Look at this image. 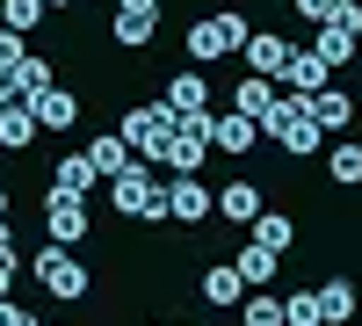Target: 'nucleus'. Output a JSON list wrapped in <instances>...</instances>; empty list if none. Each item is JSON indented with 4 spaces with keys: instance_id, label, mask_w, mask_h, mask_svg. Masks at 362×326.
Masks as SVG:
<instances>
[{
    "instance_id": "9b49d317",
    "label": "nucleus",
    "mask_w": 362,
    "mask_h": 326,
    "mask_svg": "<svg viewBox=\"0 0 362 326\" xmlns=\"http://www.w3.org/2000/svg\"><path fill=\"white\" fill-rule=\"evenodd\" d=\"M210 211H218L225 225H254V218H261V189H254V182H225L218 196H210Z\"/></svg>"
},
{
    "instance_id": "473e14b6",
    "label": "nucleus",
    "mask_w": 362,
    "mask_h": 326,
    "mask_svg": "<svg viewBox=\"0 0 362 326\" xmlns=\"http://www.w3.org/2000/svg\"><path fill=\"white\" fill-rule=\"evenodd\" d=\"M0 326H37V319H29L22 305H8V298H0Z\"/></svg>"
},
{
    "instance_id": "f257e3e1",
    "label": "nucleus",
    "mask_w": 362,
    "mask_h": 326,
    "mask_svg": "<svg viewBox=\"0 0 362 326\" xmlns=\"http://www.w3.org/2000/svg\"><path fill=\"white\" fill-rule=\"evenodd\" d=\"M261 138H276L290 160L319 153V138H326V131L312 124V95H290V87H283V95L268 102V116H261Z\"/></svg>"
},
{
    "instance_id": "20e7f679",
    "label": "nucleus",
    "mask_w": 362,
    "mask_h": 326,
    "mask_svg": "<svg viewBox=\"0 0 362 326\" xmlns=\"http://www.w3.org/2000/svg\"><path fill=\"white\" fill-rule=\"evenodd\" d=\"M247 37H254V29H247V15H239V8H232V15H210V22L189 29V58H203V66H210V58H232Z\"/></svg>"
},
{
    "instance_id": "a878e982",
    "label": "nucleus",
    "mask_w": 362,
    "mask_h": 326,
    "mask_svg": "<svg viewBox=\"0 0 362 326\" xmlns=\"http://www.w3.org/2000/svg\"><path fill=\"white\" fill-rule=\"evenodd\" d=\"M319 319H326V326L355 319V283H326V290H319Z\"/></svg>"
},
{
    "instance_id": "b1692460",
    "label": "nucleus",
    "mask_w": 362,
    "mask_h": 326,
    "mask_svg": "<svg viewBox=\"0 0 362 326\" xmlns=\"http://www.w3.org/2000/svg\"><path fill=\"white\" fill-rule=\"evenodd\" d=\"M51 8L44 0H0V29H15V37H29V29H37Z\"/></svg>"
},
{
    "instance_id": "393cba45",
    "label": "nucleus",
    "mask_w": 362,
    "mask_h": 326,
    "mask_svg": "<svg viewBox=\"0 0 362 326\" xmlns=\"http://www.w3.org/2000/svg\"><path fill=\"white\" fill-rule=\"evenodd\" d=\"M153 22L160 15H138V8H116V44L138 51V44H153Z\"/></svg>"
},
{
    "instance_id": "c9c22d12",
    "label": "nucleus",
    "mask_w": 362,
    "mask_h": 326,
    "mask_svg": "<svg viewBox=\"0 0 362 326\" xmlns=\"http://www.w3.org/2000/svg\"><path fill=\"white\" fill-rule=\"evenodd\" d=\"M0 218H8V189H0Z\"/></svg>"
},
{
    "instance_id": "39448f33",
    "label": "nucleus",
    "mask_w": 362,
    "mask_h": 326,
    "mask_svg": "<svg viewBox=\"0 0 362 326\" xmlns=\"http://www.w3.org/2000/svg\"><path fill=\"white\" fill-rule=\"evenodd\" d=\"M109 189H116V211L124 218H167V182H153L145 167H124Z\"/></svg>"
},
{
    "instance_id": "1a4fd4ad",
    "label": "nucleus",
    "mask_w": 362,
    "mask_h": 326,
    "mask_svg": "<svg viewBox=\"0 0 362 326\" xmlns=\"http://www.w3.org/2000/svg\"><path fill=\"white\" fill-rule=\"evenodd\" d=\"M239 51H247V66H254L261 80H283V66H290V37H276V29H254Z\"/></svg>"
},
{
    "instance_id": "f3484780",
    "label": "nucleus",
    "mask_w": 362,
    "mask_h": 326,
    "mask_svg": "<svg viewBox=\"0 0 362 326\" xmlns=\"http://www.w3.org/2000/svg\"><path fill=\"white\" fill-rule=\"evenodd\" d=\"M312 124H319V131H348V124H355V95L319 87V95H312Z\"/></svg>"
},
{
    "instance_id": "bb28decb",
    "label": "nucleus",
    "mask_w": 362,
    "mask_h": 326,
    "mask_svg": "<svg viewBox=\"0 0 362 326\" xmlns=\"http://www.w3.org/2000/svg\"><path fill=\"white\" fill-rule=\"evenodd\" d=\"M254 240H261V247H276V254H290L297 232H290V218H283V211H261V218H254Z\"/></svg>"
},
{
    "instance_id": "412c9836",
    "label": "nucleus",
    "mask_w": 362,
    "mask_h": 326,
    "mask_svg": "<svg viewBox=\"0 0 362 326\" xmlns=\"http://www.w3.org/2000/svg\"><path fill=\"white\" fill-rule=\"evenodd\" d=\"M44 87H51V58H37V51H29L22 66L8 73V95H15V102H29V95H44Z\"/></svg>"
},
{
    "instance_id": "cd10ccee",
    "label": "nucleus",
    "mask_w": 362,
    "mask_h": 326,
    "mask_svg": "<svg viewBox=\"0 0 362 326\" xmlns=\"http://www.w3.org/2000/svg\"><path fill=\"white\" fill-rule=\"evenodd\" d=\"M283 326H326L319 319V290H290L283 298Z\"/></svg>"
},
{
    "instance_id": "4468645a",
    "label": "nucleus",
    "mask_w": 362,
    "mask_h": 326,
    "mask_svg": "<svg viewBox=\"0 0 362 326\" xmlns=\"http://www.w3.org/2000/svg\"><path fill=\"white\" fill-rule=\"evenodd\" d=\"M326 73H334V66H326L319 51H290V66H283V87H290V95H319V87H326Z\"/></svg>"
},
{
    "instance_id": "7c9ffc66",
    "label": "nucleus",
    "mask_w": 362,
    "mask_h": 326,
    "mask_svg": "<svg viewBox=\"0 0 362 326\" xmlns=\"http://www.w3.org/2000/svg\"><path fill=\"white\" fill-rule=\"evenodd\" d=\"M290 8H297V15H305V22H334V15L348 8V0H290Z\"/></svg>"
},
{
    "instance_id": "9d476101",
    "label": "nucleus",
    "mask_w": 362,
    "mask_h": 326,
    "mask_svg": "<svg viewBox=\"0 0 362 326\" xmlns=\"http://www.w3.org/2000/svg\"><path fill=\"white\" fill-rule=\"evenodd\" d=\"M167 218H181V225L210 218V189L196 182V174H174V182H167Z\"/></svg>"
},
{
    "instance_id": "72a5a7b5",
    "label": "nucleus",
    "mask_w": 362,
    "mask_h": 326,
    "mask_svg": "<svg viewBox=\"0 0 362 326\" xmlns=\"http://www.w3.org/2000/svg\"><path fill=\"white\" fill-rule=\"evenodd\" d=\"M116 8H138V15H160V0H116Z\"/></svg>"
},
{
    "instance_id": "dca6fc26",
    "label": "nucleus",
    "mask_w": 362,
    "mask_h": 326,
    "mask_svg": "<svg viewBox=\"0 0 362 326\" xmlns=\"http://www.w3.org/2000/svg\"><path fill=\"white\" fill-rule=\"evenodd\" d=\"M95 182H102V174H95V160H87V153H66V160H58V182H51V189L87 203V196H95Z\"/></svg>"
},
{
    "instance_id": "2f4dec72",
    "label": "nucleus",
    "mask_w": 362,
    "mask_h": 326,
    "mask_svg": "<svg viewBox=\"0 0 362 326\" xmlns=\"http://www.w3.org/2000/svg\"><path fill=\"white\" fill-rule=\"evenodd\" d=\"M15 269H22V261H15V247H0V298H8V283H15Z\"/></svg>"
},
{
    "instance_id": "f8f14e48",
    "label": "nucleus",
    "mask_w": 362,
    "mask_h": 326,
    "mask_svg": "<svg viewBox=\"0 0 362 326\" xmlns=\"http://www.w3.org/2000/svg\"><path fill=\"white\" fill-rule=\"evenodd\" d=\"M232 269L247 276V290H268V283H276V269H283V254H276V247H261V240H247V247L232 254Z\"/></svg>"
},
{
    "instance_id": "423d86ee",
    "label": "nucleus",
    "mask_w": 362,
    "mask_h": 326,
    "mask_svg": "<svg viewBox=\"0 0 362 326\" xmlns=\"http://www.w3.org/2000/svg\"><path fill=\"white\" fill-rule=\"evenodd\" d=\"M355 44H362V8L348 0V8H341L334 22H319V37H312V51L326 58V66H348V58H362Z\"/></svg>"
},
{
    "instance_id": "7ed1b4c3",
    "label": "nucleus",
    "mask_w": 362,
    "mask_h": 326,
    "mask_svg": "<svg viewBox=\"0 0 362 326\" xmlns=\"http://www.w3.org/2000/svg\"><path fill=\"white\" fill-rule=\"evenodd\" d=\"M116 138H124L131 153H145V160H167V138H174V116H167V102H145V109H131Z\"/></svg>"
},
{
    "instance_id": "6ab92c4d",
    "label": "nucleus",
    "mask_w": 362,
    "mask_h": 326,
    "mask_svg": "<svg viewBox=\"0 0 362 326\" xmlns=\"http://www.w3.org/2000/svg\"><path fill=\"white\" fill-rule=\"evenodd\" d=\"M239 298H247V276H239L232 261H225V269H210V276H203V305H218V312H232Z\"/></svg>"
},
{
    "instance_id": "0eeeda50",
    "label": "nucleus",
    "mask_w": 362,
    "mask_h": 326,
    "mask_svg": "<svg viewBox=\"0 0 362 326\" xmlns=\"http://www.w3.org/2000/svg\"><path fill=\"white\" fill-rule=\"evenodd\" d=\"M44 225H51V240H58V247L87 240V203H80V196H58V189H51V196H44Z\"/></svg>"
},
{
    "instance_id": "a211bd4d",
    "label": "nucleus",
    "mask_w": 362,
    "mask_h": 326,
    "mask_svg": "<svg viewBox=\"0 0 362 326\" xmlns=\"http://www.w3.org/2000/svg\"><path fill=\"white\" fill-rule=\"evenodd\" d=\"M37 138V116H29V102H0V145H8V153H22V145Z\"/></svg>"
},
{
    "instance_id": "2eb2a0df",
    "label": "nucleus",
    "mask_w": 362,
    "mask_h": 326,
    "mask_svg": "<svg viewBox=\"0 0 362 326\" xmlns=\"http://www.w3.org/2000/svg\"><path fill=\"white\" fill-rule=\"evenodd\" d=\"M203 109H210L203 73H174V80H167V116H203Z\"/></svg>"
},
{
    "instance_id": "4be33fe9",
    "label": "nucleus",
    "mask_w": 362,
    "mask_h": 326,
    "mask_svg": "<svg viewBox=\"0 0 362 326\" xmlns=\"http://www.w3.org/2000/svg\"><path fill=\"white\" fill-rule=\"evenodd\" d=\"M268 102H276V80H261V73H254V80H239V95H232V109H239V116H254V124L268 116Z\"/></svg>"
},
{
    "instance_id": "c85d7f7f",
    "label": "nucleus",
    "mask_w": 362,
    "mask_h": 326,
    "mask_svg": "<svg viewBox=\"0 0 362 326\" xmlns=\"http://www.w3.org/2000/svg\"><path fill=\"white\" fill-rule=\"evenodd\" d=\"M239 319L247 326H283V298H254L247 290V298H239Z\"/></svg>"
},
{
    "instance_id": "5701e85b",
    "label": "nucleus",
    "mask_w": 362,
    "mask_h": 326,
    "mask_svg": "<svg viewBox=\"0 0 362 326\" xmlns=\"http://www.w3.org/2000/svg\"><path fill=\"white\" fill-rule=\"evenodd\" d=\"M326 174H334L341 189H355V182H362V145H355V138H341L334 153H326Z\"/></svg>"
},
{
    "instance_id": "ddd939ff",
    "label": "nucleus",
    "mask_w": 362,
    "mask_h": 326,
    "mask_svg": "<svg viewBox=\"0 0 362 326\" xmlns=\"http://www.w3.org/2000/svg\"><path fill=\"white\" fill-rule=\"evenodd\" d=\"M254 138H261V124L254 116H210V145H218V153H254Z\"/></svg>"
},
{
    "instance_id": "aec40b11",
    "label": "nucleus",
    "mask_w": 362,
    "mask_h": 326,
    "mask_svg": "<svg viewBox=\"0 0 362 326\" xmlns=\"http://www.w3.org/2000/svg\"><path fill=\"white\" fill-rule=\"evenodd\" d=\"M87 160H95V174H109V182H116L124 167H138V153H131V145L116 138V131H102L95 145H87Z\"/></svg>"
},
{
    "instance_id": "4c0bfd02",
    "label": "nucleus",
    "mask_w": 362,
    "mask_h": 326,
    "mask_svg": "<svg viewBox=\"0 0 362 326\" xmlns=\"http://www.w3.org/2000/svg\"><path fill=\"white\" fill-rule=\"evenodd\" d=\"M0 102H8V80H0Z\"/></svg>"
},
{
    "instance_id": "6e6552de",
    "label": "nucleus",
    "mask_w": 362,
    "mask_h": 326,
    "mask_svg": "<svg viewBox=\"0 0 362 326\" xmlns=\"http://www.w3.org/2000/svg\"><path fill=\"white\" fill-rule=\"evenodd\" d=\"M29 116H37L44 131H73V124H80V102H73V87H58V80H51L44 95H29Z\"/></svg>"
},
{
    "instance_id": "e433bc0d",
    "label": "nucleus",
    "mask_w": 362,
    "mask_h": 326,
    "mask_svg": "<svg viewBox=\"0 0 362 326\" xmlns=\"http://www.w3.org/2000/svg\"><path fill=\"white\" fill-rule=\"evenodd\" d=\"M44 8H66V0H44Z\"/></svg>"
},
{
    "instance_id": "f03ea898",
    "label": "nucleus",
    "mask_w": 362,
    "mask_h": 326,
    "mask_svg": "<svg viewBox=\"0 0 362 326\" xmlns=\"http://www.w3.org/2000/svg\"><path fill=\"white\" fill-rule=\"evenodd\" d=\"M29 276H37V283L51 290V298H58V305H73V298H87V269H80V261H73L66 247H58V240H51V247H44L37 261H29Z\"/></svg>"
},
{
    "instance_id": "f704fd0d",
    "label": "nucleus",
    "mask_w": 362,
    "mask_h": 326,
    "mask_svg": "<svg viewBox=\"0 0 362 326\" xmlns=\"http://www.w3.org/2000/svg\"><path fill=\"white\" fill-rule=\"evenodd\" d=\"M0 247H8V218H0Z\"/></svg>"
},
{
    "instance_id": "c756f323",
    "label": "nucleus",
    "mask_w": 362,
    "mask_h": 326,
    "mask_svg": "<svg viewBox=\"0 0 362 326\" xmlns=\"http://www.w3.org/2000/svg\"><path fill=\"white\" fill-rule=\"evenodd\" d=\"M22 58H29V44L15 37V29H0V80H8V73L22 66Z\"/></svg>"
}]
</instances>
